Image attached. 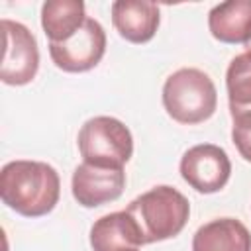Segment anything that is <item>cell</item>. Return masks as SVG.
Wrapping results in <instances>:
<instances>
[{"mask_svg": "<svg viewBox=\"0 0 251 251\" xmlns=\"http://www.w3.org/2000/svg\"><path fill=\"white\" fill-rule=\"evenodd\" d=\"M126 212L135 220L143 245L176 237L190 216V204L173 186H155L129 202Z\"/></svg>", "mask_w": 251, "mask_h": 251, "instance_id": "7a4b0ae2", "label": "cell"}, {"mask_svg": "<svg viewBox=\"0 0 251 251\" xmlns=\"http://www.w3.org/2000/svg\"><path fill=\"white\" fill-rule=\"evenodd\" d=\"M243 47H245V53H251V37H249V41H247Z\"/></svg>", "mask_w": 251, "mask_h": 251, "instance_id": "2e32d148", "label": "cell"}, {"mask_svg": "<svg viewBox=\"0 0 251 251\" xmlns=\"http://www.w3.org/2000/svg\"><path fill=\"white\" fill-rule=\"evenodd\" d=\"M163 108L178 124L194 126L210 120L218 108L214 80L200 69L175 71L163 84Z\"/></svg>", "mask_w": 251, "mask_h": 251, "instance_id": "3957f363", "label": "cell"}, {"mask_svg": "<svg viewBox=\"0 0 251 251\" xmlns=\"http://www.w3.org/2000/svg\"><path fill=\"white\" fill-rule=\"evenodd\" d=\"M208 27L222 43L245 45L251 37V0H229L216 4L208 14Z\"/></svg>", "mask_w": 251, "mask_h": 251, "instance_id": "8fae6325", "label": "cell"}, {"mask_svg": "<svg viewBox=\"0 0 251 251\" xmlns=\"http://www.w3.org/2000/svg\"><path fill=\"white\" fill-rule=\"evenodd\" d=\"M161 12L155 2L118 0L112 4V24L120 37L129 43H147L155 37Z\"/></svg>", "mask_w": 251, "mask_h": 251, "instance_id": "9c48e42d", "label": "cell"}, {"mask_svg": "<svg viewBox=\"0 0 251 251\" xmlns=\"http://www.w3.org/2000/svg\"><path fill=\"white\" fill-rule=\"evenodd\" d=\"M84 22V2L80 0H49L41 6V27L49 37V43L71 39Z\"/></svg>", "mask_w": 251, "mask_h": 251, "instance_id": "4fadbf2b", "label": "cell"}, {"mask_svg": "<svg viewBox=\"0 0 251 251\" xmlns=\"http://www.w3.org/2000/svg\"><path fill=\"white\" fill-rule=\"evenodd\" d=\"M126 251H139V247H133V249H126Z\"/></svg>", "mask_w": 251, "mask_h": 251, "instance_id": "e0dca14e", "label": "cell"}, {"mask_svg": "<svg viewBox=\"0 0 251 251\" xmlns=\"http://www.w3.org/2000/svg\"><path fill=\"white\" fill-rule=\"evenodd\" d=\"M84 163L102 167H124L133 155V137L129 127L112 116H94L86 120L76 137Z\"/></svg>", "mask_w": 251, "mask_h": 251, "instance_id": "277c9868", "label": "cell"}, {"mask_svg": "<svg viewBox=\"0 0 251 251\" xmlns=\"http://www.w3.org/2000/svg\"><path fill=\"white\" fill-rule=\"evenodd\" d=\"M106 53V31L94 18H86L82 27L63 43H49V55L57 69L65 73H86L94 69Z\"/></svg>", "mask_w": 251, "mask_h": 251, "instance_id": "52a82bcc", "label": "cell"}, {"mask_svg": "<svg viewBox=\"0 0 251 251\" xmlns=\"http://www.w3.org/2000/svg\"><path fill=\"white\" fill-rule=\"evenodd\" d=\"M59 173L43 161H10L0 171V198L25 218L47 216L59 202Z\"/></svg>", "mask_w": 251, "mask_h": 251, "instance_id": "6da1fadb", "label": "cell"}, {"mask_svg": "<svg viewBox=\"0 0 251 251\" xmlns=\"http://www.w3.org/2000/svg\"><path fill=\"white\" fill-rule=\"evenodd\" d=\"M226 88L231 118L251 114V53L231 59L226 71Z\"/></svg>", "mask_w": 251, "mask_h": 251, "instance_id": "5bb4252c", "label": "cell"}, {"mask_svg": "<svg viewBox=\"0 0 251 251\" xmlns=\"http://www.w3.org/2000/svg\"><path fill=\"white\" fill-rule=\"evenodd\" d=\"M126 188L124 167H102L92 163H80L71 180L75 200L84 208H96L114 202Z\"/></svg>", "mask_w": 251, "mask_h": 251, "instance_id": "ba28073f", "label": "cell"}, {"mask_svg": "<svg viewBox=\"0 0 251 251\" xmlns=\"http://www.w3.org/2000/svg\"><path fill=\"white\" fill-rule=\"evenodd\" d=\"M4 31V55L0 78L10 86L29 84L39 69V47L33 33L20 22L2 20Z\"/></svg>", "mask_w": 251, "mask_h": 251, "instance_id": "5b68a950", "label": "cell"}, {"mask_svg": "<svg viewBox=\"0 0 251 251\" xmlns=\"http://www.w3.org/2000/svg\"><path fill=\"white\" fill-rule=\"evenodd\" d=\"M192 251H251V233L235 218H218L196 229Z\"/></svg>", "mask_w": 251, "mask_h": 251, "instance_id": "7c38bea8", "label": "cell"}, {"mask_svg": "<svg viewBox=\"0 0 251 251\" xmlns=\"http://www.w3.org/2000/svg\"><path fill=\"white\" fill-rule=\"evenodd\" d=\"M92 251H126L141 247V231L135 220L126 212H112L98 218L90 227Z\"/></svg>", "mask_w": 251, "mask_h": 251, "instance_id": "30bf717a", "label": "cell"}, {"mask_svg": "<svg viewBox=\"0 0 251 251\" xmlns=\"http://www.w3.org/2000/svg\"><path fill=\"white\" fill-rule=\"evenodd\" d=\"M233 127H231V141L239 155L251 163V114L231 118Z\"/></svg>", "mask_w": 251, "mask_h": 251, "instance_id": "9a60e30c", "label": "cell"}, {"mask_svg": "<svg viewBox=\"0 0 251 251\" xmlns=\"http://www.w3.org/2000/svg\"><path fill=\"white\" fill-rule=\"evenodd\" d=\"M178 171L190 188L200 194H214L227 184L231 176V161L220 145L200 143L182 155Z\"/></svg>", "mask_w": 251, "mask_h": 251, "instance_id": "8992f818", "label": "cell"}]
</instances>
